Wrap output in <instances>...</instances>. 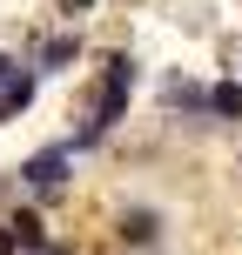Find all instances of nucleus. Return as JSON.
I'll use <instances>...</instances> for the list:
<instances>
[{
	"instance_id": "obj_1",
	"label": "nucleus",
	"mask_w": 242,
	"mask_h": 255,
	"mask_svg": "<svg viewBox=\"0 0 242 255\" xmlns=\"http://www.w3.org/2000/svg\"><path fill=\"white\" fill-rule=\"evenodd\" d=\"M135 88H141V61L135 54H108V67H101V88H94V101H88V115H81V128H74V148L88 154V148H101L108 134L121 128V115H128V101H135Z\"/></svg>"
},
{
	"instance_id": "obj_2",
	"label": "nucleus",
	"mask_w": 242,
	"mask_h": 255,
	"mask_svg": "<svg viewBox=\"0 0 242 255\" xmlns=\"http://www.w3.org/2000/svg\"><path fill=\"white\" fill-rule=\"evenodd\" d=\"M74 141H54V148H40V154H27L20 161V188L27 195H40V202H54V195H67V181H74Z\"/></svg>"
},
{
	"instance_id": "obj_3",
	"label": "nucleus",
	"mask_w": 242,
	"mask_h": 255,
	"mask_svg": "<svg viewBox=\"0 0 242 255\" xmlns=\"http://www.w3.org/2000/svg\"><path fill=\"white\" fill-rule=\"evenodd\" d=\"M162 101L175 108V115H209V88H202V81H189V74H168Z\"/></svg>"
},
{
	"instance_id": "obj_4",
	"label": "nucleus",
	"mask_w": 242,
	"mask_h": 255,
	"mask_svg": "<svg viewBox=\"0 0 242 255\" xmlns=\"http://www.w3.org/2000/svg\"><path fill=\"white\" fill-rule=\"evenodd\" d=\"M74 61H81V34H54L47 47H40V74H67Z\"/></svg>"
},
{
	"instance_id": "obj_5",
	"label": "nucleus",
	"mask_w": 242,
	"mask_h": 255,
	"mask_svg": "<svg viewBox=\"0 0 242 255\" xmlns=\"http://www.w3.org/2000/svg\"><path fill=\"white\" fill-rule=\"evenodd\" d=\"M34 88H40V67H27V74L13 81L7 94H0V121H13V115H27V108H34Z\"/></svg>"
},
{
	"instance_id": "obj_6",
	"label": "nucleus",
	"mask_w": 242,
	"mask_h": 255,
	"mask_svg": "<svg viewBox=\"0 0 242 255\" xmlns=\"http://www.w3.org/2000/svg\"><path fill=\"white\" fill-rule=\"evenodd\" d=\"M155 235H162V215H155V208H128V215H121V242L148 249Z\"/></svg>"
},
{
	"instance_id": "obj_7",
	"label": "nucleus",
	"mask_w": 242,
	"mask_h": 255,
	"mask_svg": "<svg viewBox=\"0 0 242 255\" xmlns=\"http://www.w3.org/2000/svg\"><path fill=\"white\" fill-rule=\"evenodd\" d=\"M209 121H242V81H216L209 88Z\"/></svg>"
},
{
	"instance_id": "obj_8",
	"label": "nucleus",
	"mask_w": 242,
	"mask_h": 255,
	"mask_svg": "<svg viewBox=\"0 0 242 255\" xmlns=\"http://www.w3.org/2000/svg\"><path fill=\"white\" fill-rule=\"evenodd\" d=\"M20 74H27V67H20V54H7V47H0V94H7Z\"/></svg>"
},
{
	"instance_id": "obj_9",
	"label": "nucleus",
	"mask_w": 242,
	"mask_h": 255,
	"mask_svg": "<svg viewBox=\"0 0 242 255\" xmlns=\"http://www.w3.org/2000/svg\"><path fill=\"white\" fill-rule=\"evenodd\" d=\"M67 13H94V0H67Z\"/></svg>"
}]
</instances>
